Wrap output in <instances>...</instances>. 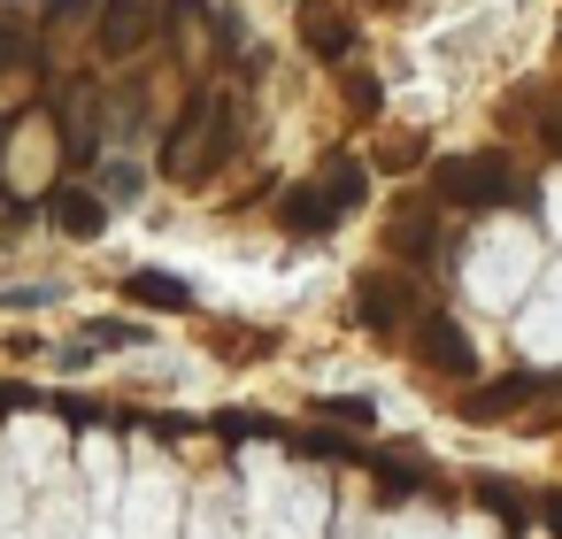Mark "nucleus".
Returning a JSON list of instances; mask_svg holds the SVG:
<instances>
[{"label": "nucleus", "mask_w": 562, "mask_h": 539, "mask_svg": "<svg viewBox=\"0 0 562 539\" xmlns=\"http://www.w3.org/2000/svg\"><path fill=\"white\" fill-rule=\"evenodd\" d=\"M431 239H439V216H431V209H401V216L385 224V247H393V255H424Z\"/></svg>", "instance_id": "obj_14"}, {"label": "nucleus", "mask_w": 562, "mask_h": 539, "mask_svg": "<svg viewBox=\"0 0 562 539\" xmlns=\"http://www.w3.org/2000/svg\"><path fill=\"white\" fill-rule=\"evenodd\" d=\"M362 162H324L316 178H301L285 201H278V224L285 232H331V224H347L355 209H362Z\"/></svg>", "instance_id": "obj_4"}, {"label": "nucleus", "mask_w": 562, "mask_h": 539, "mask_svg": "<svg viewBox=\"0 0 562 539\" xmlns=\"http://www.w3.org/2000/svg\"><path fill=\"white\" fill-rule=\"evenodd\" d=\"M239 124H247V101H239L232 86L193 93V101H186V116H178V124H170V139H162V170H170V178H186V186L216 178V170L232 162V147H239Z\"/></svg>", "instance_id": "obj_1"}, {"label": "nucleus", "mask_w": 562, "mask_h": 539, "mask_svg": "<svg viewBox=\"0 0 562 539\" xmlns=\"http://www.w3.org/2000/svg\"><path fill=\"white\" fill-rule=\"evenodd\" d=\"M385 539H447V531H439V516H424V508H408V516H401V524H393Z\"/></svg>", "instance_id": "obj_16"}, {"label": "nucleus", "mask_w": 562, "mask_h": 539, "mask_svg": "<svg viewBox=\"0 0 562 539\" xmlns=\"http://www.w3.org/2000/svg\"><path fill=\"white\" fill-rule=\"evenodd\" d=\"M301 47L316 63H347L355 55V16L339 9V0H301Z\"/></svg>", "instance_id": "obj_10"}, {"label": "nucleus", "mask_w": 562, "mask_h": 539, "mask_svg": "<svg viewBox=\"0 0 562 539\" xmlns=\"http://www.w3.org/2000/svg\"><path fill=\"white\" fill-rule=\"evenodd\" d=\"M516 347L531 362H562V270H547V293L516 308Z\"/></svg>", "instance_id": "obj_8"}, {"label": "nucleus", "mask_w": 562, "mask_h": 539, "mask_svg": "<svg viewBox=\"0 0 562 539\" xmlns=\"http://www.w3.org/2000/svg\"><path fill=\"white\" fill-rule=\"evenodd\" d=\"M0 447H9V462H16L24 485H55V470H63V431H55L47 416H24Z\"/></svg>", "instance_id": "obj_6"}, {"label": "nucleus", "mask_w": 562, "mask_h": 539, "mask_svg": "<svg viewBox=\"0 0 562 539\" xmlns=\"http://www.w3.org/2000/svg\"><path fill=\"white\" fill-rule=\"evenodd\" d=\"M447 539H493V524H477V516H470V524H454Z\"/></svg>", "instance_id": "obj_19"}, {"label": "nucleus", "mask_w": 562, "mask_h": 539, "mask_svg": "<svg viewBox=\"0 0 562 539\" xmlns=\"http://www.w3.org/2000/svg\"><path fill=\"white\" fill-rule=\"evenodd\" d=\"M178 508H186L178 470L162 454H139L124 478V501H116V531L124 539H178Z\"/></svg>", "instance_id": "obj_3"}, {"label": "nucleus", "mask_w": 562, "mask_h": 539, "mask_svg": "<svg viewBox=\"0 0 562 539\" xmlns=\"http://www.w3.org/2000/svg\"><path fill=\"white\" fill-rule=\"evenodd\" d=\"M524 193V178L508 170V155H454V162H439V201H454V209H485V201H516Z\"/></svg>", "instance_id": "obj_5"}, {"label": "nucleus", "mask_w": 562, "mask_h": 539, "mask_svg": "<svg viewBox=\"0 0 562 539\" xmlns=\"http://www.w3.org/2000/svg\"><path fill=\"white\" fill-rule=\"evenodd\" d=\"M86 16V0H47V24H78Z\"/></svg>", "instance_id": "obj_18"}, {"label": "nucleus", "mask_w": 562, "mask_h": 539, "mask_svg": "<svg viewBox=\"0 0 562 539\" xmlns=\"http://www.w3.org/2000/svg\"><path fill=\"white\" fill-rule=\"evenodd\" d=\"M24 531V478L9 462V447H0V539H16Z\"/></svg>", "instance_id": "obj_15"}, {"label": "nucleus", "mask_w": 562, "mask_h": 539, "mask_svg": "<svg viewBox=\"0 0 562 539\" xmlns=\"http://www.w3.org/2000/svg\"><path fill=\"white\" fill-rule=\"evenodd\" d=\"M355 301H362V316H370L378 332H401V324L416 316V293H408V278H393V270H370V278L355 285Z\"/></svg>", "instance_id": "obj_11"}, {"label": "nucleus", "mask_w": 562, "mask_h": 539, "mask_svg": "<svg viewBox=\"0 0 562 539\" xmlns=\"http://www.w3.org/2000/svg\"><path fill=\"white\" fill-rule=\"evenodd\" d=\"M78 470H86V501H93V516H116V501H124V454H116L109 431H86Z\"/></svg>", "instance_id": "obj_9"}, {"label": "nucleus", "mask_w": 562, "mask_h": 539, "mask_svg": "<svg viewBox=\"0 0 562 539\" xmlns=\"http://www.w3.org/2000/svg\"><path fill=\"white\" fill-rule=\"evenodd\" d=\"M324 516H331V493H324V485H293V493H278V508H270V539H316Z\"/></svg>", "instance_id": "obj_12"}, {"label": "nucleus", "mask_w": 562, "mask_h": 539, "mask_svg": "<svg viewBox=\"0 0 562 539\" xmlns=\"http://www.w3.org/2000/svg\"><path fill=\"white\" fill-rule=\"evenodd\" d=\"M132 193H139V170L116 162V170H109V201H132Z\"/></svg>", "instance_id": "obj_17"}, {"label": "nucleus", "mask_w": 562, "mask_h": 539, "mask_svg": "<svg viewBox=\"0 0 562 539\" xmlns=\"http://www.w3.org/2000/svg\"><path fill=\"white\" fill-rule=\"evenodd\" d=\"M547 147H554V155H562V116H547Z\"/></svg>", "instance_id": "obj_20"}, {"label": "nucleus", "mask_w": 562, "mask_h": 539, "mask_svg": "<svg viewBox=\"0 0 562 539\" xmlns=\"http://www.w3.org/2000/svg\"><path fill=\"white\" fill-rule=\"evenodd\" d=\"M155 32H162V0H109V9H101V55L109 63L139 55Z\"/></svg>", "instance_id": "obj_7"}, {"label": "nucleus", "mask_w": 562, "mask_h": 539, "mask_svg": "<svg viewBox=\"0 0 562 539\" xmlns=\"http://www.w3.org/2000/svg\"><path fill=\"white\" fill-rule=\"evenodd\" d=\"M378 9H393V0H378Z\"/></svg>", "instance_id": "obj_22"}, {"label": "nucleus", "mask_w": 562, "mask_h": 539, "mask_svg": "<svg viewBox=\"0 0 562 539\" xmlns=\"http://www.w3.org/2000/svg\"><path fill=\"white\" fill-rule=\"evenodd\" d=\"M547 216H554V232H562V186H554V193H547Z\"/></svg>", "instance_id": "obj_21"}, {"label": "nucleus", "mask_w": 562, "mask_h": 539, "mask_svg": "<svg viewBox=\"0 0 562 539\" xmlns=\"http://www.w3.org/2000/svg\"><path fill=\"white\" fill-rule=\"evenodd\" d=\"M531 270H539V239H531L524 224H493V232L462 255V293H470L477 308H516V293L531 285Z\"/></svg>", "instance_id": "obj_2"}, {"label": "nucleus", "mask_w": 562, "mask_h": 539, "mask_svg": "<svg viewBox=\"0 0 562 539\" xmlns=\"http://www.w3.org/2000/svg\"><path fill=\"white\" fill-rule=\"evenodd\" d=\"M55 224H63L70 239H93V232L109 224V209H101V193H86V186H63V193H55Z\"/></svg>", "instance_id": "obj_13"}]
</instances>
